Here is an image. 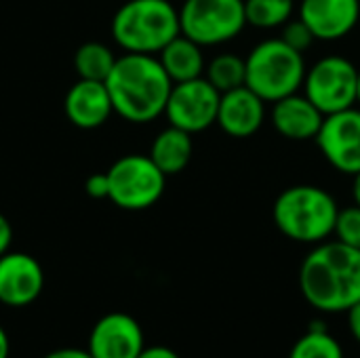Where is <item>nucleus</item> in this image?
I'll list each match as a JSON object with an SVG mask.
<instances>
[{"mask_svg":"<svg viewBox=\"0 0 360 358\" xmlns=\"http://www.w3.org/2000/svg\"><path fill=\"white\" fill-rule=\"evenodd\" d=\"M304 300L319 312H346L360 302V251L340 241H325L300 268Z\"/></svg>","mask_w":360,"mask_h":358,"instance_id":"obj_1","label":"nucleus"},{"mask_svg":"<svg viewBox=\"0 0 360 358\" xmlns=\"http://www.w3.org/2000/svg\"><path fill=\"white\" fill-rule=\"evenodd\" d=\"M114 112L127 122L146 124L165 116L173 80L156 55L122 53L105 78Z\"/></svg>","mask_w":360,"mask_h":358,"instance_id":"obj_2","label":"nucleus"},{"mask_svg":"<svg viewBox=\"0 0 360 358\" xmlns=\"http://www.w3.org/2000/svg\"><path fill=\"white\" fill-rule=\"evenodd\" d=\"M340 205L333 194L314 184L285 188L274 205L272 219L283 236L304 245H319L333 236Z\"/></svg>","mask_w":360,"mask_h":358,"instance_id":"obj_3","label":"nucleus"},{"mask_svg":"<svg viewBox=\"0 0 360 358\" xmlns=\"http://www.w3.org/2000/svg\"><path fill=\"white\" fill-rule=\"evenodd\" d=\"M112 38L124 53L158 55L181 34L171 0H127L112 17Z\"/></svg>","mask_w":360,"mask_h":358,"instance_id":"obj_4","label":"nucleus"},{"mask_svg":"<svg viewBox=\"0 0 360 358\" xmlns=\"http://www.w3.org/2000/svg\"><path fill=\"white\" fill-rule=\"evenodd\" d=\"M245 70V84L266 103H274L302 91L308 65L304 53L291 49L283 38H266L249 51Z\"/></svg>","mask_w":360,"mask_h":358,"instance_id":"obj_5","label":"nucleus"},{"mask_svg":"<svg viewBox=\"0 0 360 358\" xmlns=\"http://www.w3.org/2000/svg\"><path fill=\"white\" fill-rule=\"evenodd\" d=\"M108 200L124 211H146L154 207L167 186V175L148 154H127L108 171Z\"/></svg>","mask_w":360,"mask_h":358,"instance_id":"obj_6","label":"nucleus"},{"mask_svg":"<svg viewBox=\"0 0 360 358\" xmlns=\"http://www.w3.org/2000/svg\"><path fill=\"white\" fill-rule=\"evenodd\" d=\"M179 25L181 34L200 46L226 44L247 27L245 0H184Z\"/></svg>","mask_w":360,"mask_h":358,"instance_id":"obj_7","label":"nucleus"},{"mask_svg":"<svg viewBox=\"0 0 360 358\" xmlns=\"http://www.w3.org/2000/svg\"><path fill=\"white\" fill-rule=\"evenodd\" d=\"M359 68L344 55H325L304 76L302 93L327 116L356 106Z\"/></svg>","mask_w":360,"mask_h":358,"instance_id":"obj_8","label":"nucleus"},{"mask_svg":"<svg viewBox=\"0 0 360 358\" xmlns=\"http://www.w3.org/2000/svg\"><path fill=\"white\" fill-rule=\"evenodd\" d=\"M219 97L221 93L205 76L175 82L165 106V116L169 124L190 135L202 133L217 120Z\"/></svg>","mask_w":360,"mask_h":358,"instance_id":"obj_9","label":"nucleus"},{"mask_svg":"<svg viewBox=\"0 0 360 358\" xmlns=\"http://www.w3.org/2000/svg\"><path fill=\"white\" fill-rule=\"evenodd\" d=\"M323 158L342 175L360 171V108L327 114L314 137Z\"/></svg>","mask_w":360,"mask_h":358,"instance_id":"obj_10","label":"nucleus"},{"mask_svg":"<svg viewBox=\"0 0 360 358\" xmlns=\"http://www.w3.org/2000/svg\"><path fill=\"white\" fill-rule=\"evenodd\" d=\"M44 287V272L38 260L21 251L0 255V304L23 308L34 304Z\"/></svg>","mask_w":360,"mask_h":358,"instance_id":"obj_11","label":"nucleus"},{"mask_svg":"<svg viewBox=\"0 0 360 358\" xmlns=\"http://www.w3.org/2000/svg\"><path fill=\"white\" fill-rule=\"evenodd\" d=\"M143 348L139 323L124 312L101 317L89 335V354L93 358H137Z\"/></svg>","mask_w":360,"mask_h":358,"instance_id":"obj_12","label":"nucleus"},{"mask_svg":"<svg viewBox=\"0 0 360 358\" xmlns=\"http://www.w3.org/2000/svg\"><path fill=\"white\" fill-rule=\"evenodd\" d=\"M297 17L316 40L335 42L359 25L360 0H300Z\"/></svg>","mask_w":360,"mask_h":358,"instance_id":"obj_13","label":"nucleus"},{"mask_svg":"<svg viewBox=\"0 0 360 358\" xmlns=\"http://www.w3.org/2000/svg\"><path fill=\"white\" fill-rule=\"evenodd\" d=\"M266 116V101L245 84L221 93L215 124L234 139H247L264 127Z\"/></svg>","mask_w":360,"mask_h":358,"instance_id":"obj_14","label":"nucleus"},{"mask_svg":"<svg viewBox=\"0 0 360 358\" xmlns=\"http://www.w3.org/2000/svg\"><path fill=\"white\" fill-rule=\"evenodd\" d=\"M63 110L68 120L84 131L101 127L114 114L112 97L105 82L86 78H78L70 87L63 101Z\"/></svg>","mask_w":360,"mask_h":358,"instance_id":"obj_15","label":"nucleus"},{"mask_svg":"<svg viewBox=\"0 0 360 358\" xmlns=\"http://www.w3.org/2000/svg\"><path fill=\"white\" fill-rule=\"evenodd\" d=\"M325 114L304 95L293 93L272 103L270 122L274 131L289 141H310L319 135Z\"/></svg>","mask_w":360,"mask_h":358,"instance_id":"obj_16","label":"nucleus"},{"mask_svg":"<svg viewBox=\"0 0 360 358\" xmlns=\"http://www.w3.org/2000/svg\"><path fill=\"white\" fill-rule=\"evenodd\" d=\"M202 49L205 46H200L198 42L179 34L156 57L175 84V82H186V80H194V78L205 76L207 61H205Z\"/></svg>","mask_w":360,"mask_h":358,"instance_id":"obj_17","label":"nucleus"},{"mask_svg":"<svg viewBox=\"0 0 360 358\" xmlns=\"http://www.w3.org/2000/svg\"><path fill=\"white\" fill-rule=\"evenodd\" d=\"M192 154H194V141H192V135L169 124L167 129H162L154 141H152V148H150V158L154 160V165L167 175H177L181 173L190 160H192Z\"/></svg>","mask_w":360,"mask_h":358,"instance_id":"obj_18","label":"nucleus"},{"mask_svg":"<svg viewBox=\"0 0 360 358\" xmlns=\"http://www.w3.org/2000/svg\"><path fill=\"white\" fill-rule=\"evenodd\" d=\"M116 53L103 44V42H84L78 46L76 55H74V68L78 78H86V80H101L105 82V78L110 76L114 63H116Z\"/></svg>","mask_w":360,"mask_h":358,"instance_id":"obj_19","label":"nucleus"},{"mask_svg":"<svg viewBox=\"0 0 360 358\" xmlns=\"http://www.w3.org/2000/svg\"><path fill=\"white\" fill-rule=\"evenodd\" d=\"M295 0H245L247 25L257 30H276L293 19Z\"/></svg>","mask_w":360,"mask_h":358,"instance_id":"obj_20","label":"nucleus"},{"mask_svg":"<svg viewBox=\"0 0 360 358\" xmlns=\"http://www.w3.org/2000/svg\"><path fill=\"white\" fill-rule=\"evenodd\" d=\"M245 76H247L245 57L236 53H219L205 68V78L219 93H228L232 89L245 87Z\"/></svg>","mask_w":360,"mask_h":358,"instance_id":"obj_21","label":"nucleus"},{"mask_svg":"<svg viewBox=\"0 0 360 358\" xmlns=\"http://www.w3.org/2000/svg\"><path fill=\"white\" fill-rule=\"evenodd\" d=\"M289 358H344V350L325 325L314 323L308 333L293 344Z\"/></svg>","mask_w":360,"mask_h":358,"instance_id":"obj_22","label":"nucleus"},{"mask_svg":"<svg viewBox=\"0 0 360 358\" xmlns=\"http://www.w3.org/2000/svg\"><path fill=\"white\" fill-rule=\"evenodd\" d=\"M333 236L335 241L359 249L360 251V207L352 205L346 209H340L338 219H335V228H333Z\"/></svg>","mask_w":360,"mask_h":358,"instance_id":"obj_23","label":"nucleus"},{"mask_svg":"<svg viewBox=\"0 0 360 358\" xmlns=\"http://www.w3.org/2000/svg\"><path fill=\"white\" fill-rule=\"evenodd\" d=\"M291 49H295V51H300V53H306L314 42H316V38H314V34H312V30L297 17V19H289L285 25H283V36H281Z\"/></svg>","mask_w":360,"mask_h":358,"instance_id":"obj_24","label":"nucleus"},{"mask_svg":"<svg viewBox=\"0 0 360 358\" xmlns=\"http://www.w3.org/2000/svg\"><path fill=\"white\" fill-rule=\"evenodd\" d=\"M84 192L95 198V200H101V198H108V192H110V186H108V173H93L86 177L84 181Z\"/></svg>","mask_w":360,"mask_h":358,"instance_id":"obj_25","label":"nucleus"},{"mask_svg":"<svg viewBox=\"0 0 360 358\" xmlns=\"http://www.w3.org/2000/svg\"><path fill=\"white\" fill-rule=\"evenodd\" d=\"M11 243H13V228L8 219L0 213V255H4L11 249Z\"/></svg>","mask_w":360,"mask_h":358,"instance_id":"obj_26","label":"nucleus"},{"mask_svg":"<svg viewBox=\"0 0 360 358\" xmlns=\"http://www.w3.org/2000/svg\"><path fill=\"white\" fill-rule=\"evenodd\" d=\"M137 358H179V354L167 346H150V348H143Z\"/></svg>","mask_w":360,"mask_h":358,"instance_id":"obj_27","label":"nucleus"},{"mask_svg":"<svg viewBox=\"0 0 360 358\" xmlns=\"http://www.w3.org/2000/svg\"><path fill=\"white\" fill-rule=\"evenodd\" d=\"M348 312V327H350V333H352V338L356 340L360 344V302H356L350 310H346Z\"/></svg>","mask_w":360,"mask_h":358,"instance_id":"obj_28","label":"nucleus"},{"mask_svg":"<svg viewBox=\"0 0 360 358\" xmlns=\"http://www.w3.org/2000/svg\"><path fill=\"white\" fill-rule=\"evenodd\" d=\"M44 358H93L89 354V350H80V348H59L53 350L51 354H46Z\"/></svg>","mask_w":360,"mask_h":358,"instance_id":"obj_29","label":"nucleus"},{"mask_svg":"<svg viewBox=\"0 0 360 358\" xmlns=\"http://www.w3.org/2000/svg\"><path fill=\"white\" fill-rule=\"evenodd\" d=\"M8 352H11V342L6 331L0 327V358H8Z\"/></svg>","mask_w":360,"mask_h":358,"instance_id":"obj_30","label":"nucleus"},{"mask_svg":"<svg viewBox=\"0 0 360 358\" xmlns=\"http://www.w3.org/2000/svg\"><path fill=\"white\" fill-rule=\"evenodd\" d=\"M352 200L360 207V171L352 175Z\"/></svg>","mask_w":360,"mask_h":358,"instance_id":"obj_31","label":"nucleus"},{"mask_svg":"<svg viewBox=\"0 0 360 358\" xmlns=\"http://www.w3.org/2000/svg\"><path fill=\"white\" fill-rule=\"evenodd\" d=\"M356 106H360V70H359V82H356Z\"/></svg>","mask_w":360,"mask_h":358,"instance_id":"obj_32","label":"nucleus"}]
</instances>
